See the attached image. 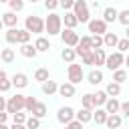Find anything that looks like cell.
<instances>
[{
    "label": "cell",
    "instance_id": "94428289",
    "mask_svg": "<svg viewBox=\"0 0 129 129\" xmlns=\"http://www.w3.org/2000/svg\"><path fill=\"white\" fill-rule=\"evenodd\" d=\"M40 129H42V127H40Z\"/></svg>",
    "mask_w": 129,
    "mask_h": 129
},
{
    "label": "cell",
    "instance_id": "9f6ffc18",
    "mask_svg": "<svg viewBox=\"0 0 129 129\" xmlns=\"http://www.w3.org/2000/svg\"><path fill=\"white\" fill-rule=\"evenodd\" d=\"M28 2H30V4H36V2H38V0H28Z\"/></svg>",
    "mask_w": 129,
    "mask_h": 129
},
{
    "label": "cell",
    "instance_id": "52a82bcc",
    "mask_svg": "<svg viewBox=\"0 0 129 129\" xmlns=\"http://www.w3.org/2000/svg\"><path fill=\"white\" fill-rule=\"evenodd\" d=\"M67 77H69V83H73V85H79V83L85 79L83 64H77V62L69 64V69H67Z\"/></svg>",
    "mask_w": 129,
    "mask_h": 129
},
{
    "label": "cell",
    "instance_id": "11a10c76",
    "mask_svg": "<svg viewBox=\"0 0 129 129\" xmlns=\"http://www.w3.org/2000/svg\"><path fill=\"white\" fill-rule=\"evenodd\" d=\"M4 28V22H2V16H0V30Z\"/></svg>",
    "mask_w": 129,
    "mask_h": 129
},
{
    "label": "cell",
    "instance_id": "91938a15",
    "mask_svg": "<svg viewBox=\"0 0 129 129\" xmlns=\"http://www.w3.org/2000/svg\"><path fill=\"white\" fill-rule=\"evenodd\" d=\"M101 129H107V127H101Z\"/></svg>",
    "mask_w": 129,
    "mask_h": 129
},
{
    "label": "cell",
    "instance_id": "4fadbf2b",
    "mask_svg": "<svg viewBox=\"0 0 129 129\" xmlns=\"http://www.w3.org/2000/svg\"><path fill=\"white\" fill-rule=\"evenodd\" d=\"M105 60H107V50H105V48L93 50V67L101 69V67H105Z\"/></svg>",
    "mask_w": 129,
    "mask_h": 129
},
{
    "label": "cell",
    "instance_id": "4dcf8cb0",
    "mask_svg": "<svg viewBox=\"0 0 129 129\" xmlns=\"http://www.w3.org/2000/svg\"><path fill=\"white\" fill-rule=\"evenodd\" d=\"M81 107L83 109H89V111H95L97 109L95 107V101H93V93H85L81 97Z\"/></svg>",
    "mask_w": 129,
    "mask_h": 129
},
{
    "label": "cell",
    "instance_id": "c3c4849f",
    "mask_svg": "<svg viewBox=\"0 0 129 129\" xmlns=\"http://www.w3.org/2000/svg\"><path fill=\"white\" fill-rule=\"evenodd\" d=\"M64 129H83V123L75 119V121H71L69 125H64Z\"/></svg>",
    "mask_w": 129,
    "mask_h": 129
},
{
    "label": "cell",
    "instance_id": "7402d4cb",
    "mask_svg": "<svg viewBox=\"0 0 129 129\" xmlns=\"http://www.w3.org/2000/svg\"><path fill=\"white\" fill-rule=\"evenodd\" d=\"M121 125H123V115H121V113H117V115H109V117H107V123H105L107 129H119Z\"/></svg>",
    "mask_w": 129,
    "mask_h": 129
},
{
    "label": "cell",
    "instance_id": "6125c7cd",
    "mask_svg": "<svg viewBox=\"0 0 129 129\" xmlns=\"http://www.w3.org/2000/svg\"><path fill=\"white\" fill-rule=\"evenodd\" d=\"M127 129H129V127H127Z\"/></svg>",
    "mask_w": 129,
    "mask_h": 129
},
{
    "label": "cell",
    "instance_id": "f6af8a7d",
    "mask_svg": "<svg viewBox=\"0 0 129 129\" xmlns=\"http://www.w3.org/2000/svg\"><path fill=\"white\" fill-rule=\"evenodd\" d=\"M60 6V2L58 0H44V8L48 10V12H56V8Z\"/></svg>",
    "mask_w": 129,
    "mask_h": 129
},
{
    "label": "cell",
    "instance_id": "f907efd6",
    "mask_svg": "<svg viewBox=\"0 0 129 129\" xmlns=\"http://www.w3.org/2000/svg\"><path fill=\"white\" fill-rule=\"evenodd\" d=\"M10 129H26V125H16V123H12Z\"/></svg>",
    "mask_w": 129,
    "mask_h": 129
},
{
    "label": "cell",
    "instance_id": "8d00e7d4",
    "mask_svg": "<svg viewBox=\"0 0 129 129\" xmlns=\"http://www.w3.org/2000/svg\"><path fill=\"white\" fill-rule=\"evenodd\" d=\"M91 48H93V50H97V48H105L103 36H99V34H91Z\"/></svg>",
    "mask_w": 129,
    "mask_h": 129
},
{
    "label": "cell",
    "instance_id": "30bf717a",
    "mask_svg": "<svg viewBox=\"0 0 129 129\" xmlns=\"http://www.w3.org/2000/svg\"><path fill=\"white\" fill-rule=\"evenodd\" d=\"M10 81H12V87H16V89H26L28 83H30L26 73H14V75L10 77Z\"/></svg>",
    "mask_w": 129,
    "mask_h": 129
},
{
    "label": "cell",
    "instance_id": "cb8c5ba5",
    "mask_svg": "<svg viewBox=\"0 0 129 129\" xmlns=\"http://www.w3.org/2000/svg\"><path fill=\"white\" fill-rule=\"evenodd\" d=\"M60 58H62L67 64H73V62H75V58H77V50H75V48H71V46H64V48H62V52H60Z\"/></svg>",
    "mask_w": 129,
    "mask_h": 129
},
{
    "label": "cell",
    "instance_id": "60d3db41",
    "mask_svg": "<svg viewBox=\"0 0 129 129\" xmlns=\"http://www.w3.org/2000/svg\"><path fill=\"white\" fill-rule=\"evenodd\" d=\"M26 119H28V115H26V113H22V111H18V113H14V115H12V123H16V125H24V123H26Z\"/></svg>",
    "mask_w": 129,
    "mask_h": 129
},
{
    "label": "cell",
    "instance_id": "ac0fdd59",
    "mask_svg": "<svg viewBox=\"0 0 129 129\" xmlns=\"http://www.w3.org/2000/svg\"><path fill=\"white\" fill-rule=\"evenodd\" d=\"M75 50H77V56H79L81 52L93 50V48H91V34H85V36H81V40H79V44L75 46Z\"/></svg>",
    "mask_w": 129,
    "mask_h": 129
},
{
    "label": "cell",
    "instance_id": "9a60e30c",
    "mask_svg": "<svg viewBox=\"0 0 129 129\" xmlns=\"http://www.w3.org/2000/svg\"><path fill=\"white\" fill-rule=\"evenodd\" d=\"M109 115H117L119 111H121V101L117 99V97H109V101L105 103V107H103Z\"/></svg>",
    "mask_w": 129,
    "mask_h": 129
},
{
    "label": "cell",
    "instance_id": "f35d334b",
    "mask_svg": "<svg viewBox=\"0 0 129 129\" xmlns=\"http://www.w3.org/2000/svg\"><path fill=\"white\" fill-rule=\"evenodd\" d=\"M81 64H87V67H93V50H87V52H81Z\"/></svg>",
    "mask_w": 129,
    "mask_h": 129
},
{
    "label": "cell",
    "instance_id": "681fc988",
    "mask_svg": "<svg viewBox=\"0 0 129 129\" xmlns=\"http://www.w3.org/2000/svg\"><path fill=\"white\" fill-rule=\"evenodd\" d=\"M6 103H8V99L0 95V111H6Z\"/></svg>",
    "mask_w": 129,
    "mask_h": 129
},
{
    "label": "cell",
    "instance_id": "7a4b0ae2",
    "mask_svg": "<svg viewBox=\"0 0 129 129\" xmlns=\"http://www.w3.org/2000/svg\"><path fill=\"white\" fill-rule=\"evenodd\" d=\"M24 28L30 32V34H42L44 32V18L38 16V14H30L24 18Z\"/></svg>",
    "mask_w": 129,
    "mask_h": 129
},
{
    "label": "cell",
    "instance_id": "ee69618b",
    "mask_svg": "<svg viewBox=\"0 0 129 129\" xmlns=\"http://www.w3.org/2000/svg\"><path fill=\"white\" fill-rule=\"evenodd\" d=\"M117 50L119 52H129V40L127 38H119V42H117Z\"/></svg>",
    "mask_w": 129,
    "mask_h": 129
},
{
    "label": "cell",
    "instance_id": "816d5d0a",
    "mask_svg": "<svg viewBox=\"0 0 129 129\" xmlns=\"http://www.w3.org/2000/svg\"><path fill=\"white\" fill-rule=\"evenodd\" d=\"M125 38L129 40V26H125Z\"/></svg>",
    "mask_w": 129,
    "mask_h": 129
},
{
    "label": "cell",
    "instance_id": "bcb514c9",
    "mask_svg": "<svg viewBox=\"0 0 129 129\" xmlns=\"http://www.w3.org/2000/svg\"><path fill=\"white\" fill-rule=\"evenodd\" d=\"M58 2H60V8H64V12L73 10V6H75V0H58Z\"/></svg>",
    "mask_w": 129,
    "mask_h": 129
},
{
    "label": "cell",
    "instance_id": "f546056e",
    "mask_svg": "<svg viewBox=\"0 0 129 129\" xmlns=\"http://www.w3.org/2000/svg\"><path fill=\"white\" fill-rule=\"evenodd\" d=\"M93 101H95V107H105V103L109 101V95L105 93V89L97 91V93H93Z\"/></svg>",
    "mask_w": 129,
    "mask_h": 129
},
{
    "label": "cell",
    "instance_id": "6f0895ef",
    "mask_svg": "<svg viewBox=\"0 0 129 129\" xmlns=\"http://www.w3.org/2000/svg\"><path fill=\"white\" fill-rule=\"evenodd\" d=\"M0 2H6V4H8V2H10V0H0Z\"/></svg>",
    "mask_w": 129,
    "mask_h": 129
},
{
    "label": "cell",
    "instance_id": "ba28073f",
    "mask_svg": "<svg viewBox=\"0 0 129 129\" xmlns=\"http://www.w3.org/2000/svg\"><path fill=\"white\" fill-rule=\"evenodd\" d=\"M60 40H62V44H64V46L75 48V46L79 44L81 36H79V32H77V30H73V28H62V32H60Z\"/></svg>",
    "mask_w": 129,
    "mask_h": 129
},
{
    "label": "cell",
    "instance_id": "8992f818",
    "mask_svg": "<svg viewBox=\"0 0 129 129\" xmlns=\"http://www.w3.org/2000/svg\"><path fill=\"white\" fill-rule=\"evenodd\" d=\"M107 26H109V24H107L103 18H97V16H95V18H91V22L87 24L89 34H99V36H105V34L109 32V30H107Z\"/></svg>",
    "mask_w": 129,
    "mask_h": 129
},
{
    "label": "cell",
    "instance_id": "484cf974",
    "mask_svg": "<svg viewBox=\"0 0 129 129\" xmlns=\"http://www.w3.org/2000/svg\"><path fill=\"white\" fill-rule=\"evenodd\" d=\"M75 119H77V121H81L83 125H85V123H91V121H93V111H89V109H83V107H81V109L77 111Z\"/></svg>",
    "mask_w": 129,
    "mask_h": 129
},
{
    "label": "cell",
    "instance_id": "d590c367",
    "mask_svg": "<svg viewBox=\"0 0 129 129\" xmlns=\"http://www.w3.org/2000/svg\"><path fill=\"white\" fill-rule=\"evenodd\" d=\"M127 79H129V75H127L125 69H117V71H113V81H115V83L121 85V83H125Z\"/></svg>",
    "mask_w": 129,
    "mask_h": 129
},
{
    "label": "cell",
    "instance_id": "f1b7e54d",
    "mask_svg": "<svg viewBox=\"0 0 129 129\" xmlns=\"http://www.w3.org/2000/svg\"><path fill=\"white\" fill-rule=\"evenodd\" d=\"M14 58H16L14 48H0V60H2V62L10 64V62H14Z\"/></svg>",
    "mask_w": 129,
    "mask_h": 129
},
{
    "label": "cell",
    "instance_id": "836d02e7",
    "mask_svg": "<svg viewBox=\"0 0 129 129\" xmlns=\"http://www.w3.org/2000/svg\"><path fill=\"white\" fill-rule=\"evenodd\" d=\"M16 32H18V28H8V30L4 32V40H6L8 44H18V36H16Z\"/></svg>",
    "mask_w": 129,
    "mask_h": 129
},
{
    "label": "cell",
    "instance_id": "d4e9b609",
    "mask_svg": "<svg viewBox=\"0 0 129 129\" xmlns=\"http://www.w3.org/2000/svg\"><path fill=\"white\" fill-rule=\"evenodd\" d=\"M46 113H48V107H46V103H42V101H38L36 103V107L32 109V117H36V119H44L46 117Z\"/></svg>",
    "mask_w": 129,
    "mask_h": 129
},
{
    "label": "cell",
    "instance_id": "44dd1931",
    "mask_svg": "<svg viewBox=\"0 0 129 129\" xmlns=\"http://www.w3.org/2000/svg\"><path fill=\"white\" fill-rule=\"evenodd\" d=\"M107 117H109V113H107L103 107H97V109L93 111V121H95L97 125H103V127H105V123H107Z\"/></svg>",
    "mask_w": 129,
    "mask_h": 129
},
{
    "label": "cell",
    "instance_id": "7bdbcfd3",
    "mask_svg": "<svg viewBox=\"0 0 129 129\" xmlns=\"http://www.w3.org/2000/svg\"><path fill=\"white\" fill-rule=\"evenodd\" d=\"M117 22H121L123 26H129V8L119 10V18H117Z\"/></svg>",
    "mask_w": 129,
    "mask_h": 129
},
{
    "label": "cell",
    "instance_id": "db71d44e",
    "mask_svg": "<svg viewBox=\"0 0 129 129\" xmlns=\"http://www.w3.org/2000/svg\"><path fill=\"white\" fill-rule=\"evenodd\" d=\"M0 129H10V127H8L6 123H0Z\"/></svg>",
    "mask_w": 129,
    "mask_h": 129
},
{
    "label": "cell",
    "instance_id": "277c9868",
    "mask_svg": "<svg viewBox=\"0 0 129 129\" xmlns=\"http://www.w3.org/2000/svg\"><path fill=\"white\" fill-rule=\"evenodd\" d=\"M24 101H26V95H20V93L8 97L6 113H8V115H14V113H18V111H24Z\"/></svg>",
    "mask_w": 129,
    "mask_h": 129
},
{
    "label": "cell",
    "instance_id": "7dc6e473",
    "mask_svg": "<svg viewBox=\"0 0 129 129\" xmlns=\"http://www.w3.org/2000/svg\"><path fill=\"white\" fill-rule=\"evenodd\" d=\"M123 117H129V101H123L121 103V111H119Z\"/></svg>",
    "mask_w": 129,
    "mask_h": 129
},
{
    "label": "cell",
    "instance_id": "83f0119b",
    "mask_svg": "<svg viewBox=\"0 0 129 129\" xmlns=\"http://www.w3.org/2000/svg\"><path fill=\"white\" fill-rule=\"evenodd\" d=\"M103 42H105V48H117V42H119V36L115 32H107L103 36Z\"/></svg>",
    "mask_w": 129,
    "mask_h": 129
},
{
    "label": "cell",
    "instance_id": "ffe728a7",
    "mask_svg": "<svg viewBox=\"0 0 129 129\" xmlns=\"http://www.w3.org/2000/svg\"><path fill=\"white\" fill-rule=\"evenodd\" d=\"M34 46H36V50H38V52H48V50L52 48V44H50V40H48L46 36H36Z\"/></svg>",
    "mask_w": 129,
    "mask_h": 129
},
{
    "label": "cell",
    "instance_id": "ab89813d",
    "mask_svg": "<svg viewBox=\"0 0 129 129\" xmlns=\"http://www.w3.org/2000/svg\"><path fill=\"white\" fill-rule=\"evenodd\" d=\"M8 6H10V10H12V12H16V14H18V12H22V10H24V0H10V2H8Z\"/></svg>",
    "mask_w": 129,
    "mask_h": 129
},
{
    "label": "cell",
    "instance_id": "5b68a950",
    "mask_svg": "<svg viewBox=\"0 0 129 129\" xmlns=\"http://www.w3.org/2000/svg\"><path fill=\"white\" fill-rule=\"evenodd\" d=\"M125 64V54L123 52H119V50H113L111 54H107V60H105V67L113 73V71H117V69H121Z\"/></svg>",
    "mask_w": 129,
    "mask_h": 129
},
{
    "label": "cell",
    "instance_id": "9c48e42d",
    "mask_svg": "<svg viewBox=\"0 0 129 129\" xmlns=\"http://www.w3.org/2000/svg\"><path fill=\"white\" fill-rule=\"evenodd\" d=\"M75 115H77V111H75L73 107L64 105V107H60V109L56 111V121H58L60 125H69L71 121H75Z\"/></svg>",
    "mask_w": 129,
    "mask_h": 129
},
{
    "label": "cell",
    "instance_id": "5bb4252c",
    "mask_svg": "<svg viewBox=\"0 0 129 129\" xmlns=\"http://www.w3.org/2000/svg\"><path fill=\"white\" fill-rule=\"evenodd\" d=\"M75 93H77V89H75V85L73 83H60L58 85V95L60 97H64V99H71V97H75Z\"/></svg>",
    "mask_w": 129,
    "mask_h": 129
},
{
    "label": "cell",
    "instance_id": "4316f807",
    "mask_svg": "<svg viewBox=\"0 0 129 129\" xmlns=\"http://www.w3.org/2000/svg\"><path fill=\"white\" fill-rule=\"evenodd\" d=\"M10 89H12V81H10V77L6 75V71L0 69V93H8Z\"/></svg>",
    "mask_w": 129,
    "mask_h": 129
},
{
    "label": "cell",
    "instance_id": "d6986e66",
    "mask_svg": "<svg viewBox=\"0 0 129 129\" xmlns=\"http://www.w3.org/2000/svg\"><path fill=\"white\" fill-rule=\"evenodd\" d=\"M18 52L22 54V56H26V58H34L36 54H38V50H36V46H34V42L30 44V42H26V44H20V48H18Z\"/></svg>",
    "mask_w": 129,
    "mask_h": 129
},
{
    "label": "cell",
    "instance_id": "680465c9",
    "mask_svg": "<svg viewBox=\"0 0 129 129\" xmlns=\"http://www.w3.org/2000/svg\"><path fill=\"white\" fill-rule=\"evenodd\" d=\"M0 48H2V38H0Z\"/></svg>",
    "mask_w": 129,
    "mask_h": 129
},
{
    "label": "cell",
    "instance_id": "b9f144b4",
    "mask_svg": "<svg viewBox=\"0 0 129 129\" xmlns=\"http://www.w3.org/2000/svg\"><path fill=\"white\" fill-rule=\"evenodd\" d=\"M26 129H40V119H36V117H32V115H28V119H26Z\"/></svg>",
    "mask_w": 129,
    "mask_h": 129
},
{
    "label": "cell",
    "instance_id": "6da1fadb",
    "mask_svg": "<svg viewBox=\"0 0 129 129\" xmlns=\"http://www.w3.org/2000/svg\"><path fill=\"white\" fill-rule=\"evenodd\" d=\"M44 32H48V36H60L62 32V16L56 12H48V16L44 18Z\"/></svg>",
    "mask_w": 129,
    "mask_h": 129
},
{
    "label": "cell",
    "instance_id": "74e56055",
    "mask_svg": "<svg viewBox=\"0 0 129 129\" xmlns=\"http://www.w3.org/2000/svg\"><path fill=\"white\" fill-rule=\"evenodd\" d=\"M36 103H38V99H36L34 95H26V101H24V111L32 113V109L36 107Z\"/></svg>",
    "mask_w": 129,
    "mask_h": 129
},
{
    "label": "cell",
    "instance_id": "d6a6232c",
    "mask_svg": "<svg viewBox=\"0 0 129 129\" xmlns=\"http://www.w3.org/2000/svg\"><path fill=\"white\" fill-rule=\"evenodd\" d=\"M105 93H107L109 97H119V95H121V85L115 83V81H111V83L105 87Z\"/></svg>",
    "mask_w": 129,
    "mask_h": 129
},
{
    "label": "cell",
    "instance_id": "e0dca14e",
    "mask_svg": "<svg viewBox=\"0 0 129 129\" xmlns=\"http://www.w3.org/2000/svg\"><path fill=\"white\" fill-rule=\"evenodd\" d=\"M77 24H79V20H77L75 12H73V10L64 12V16H62V28H73V30H75Z\"/></svg>",
    "mask_w": 129,
    "mask_h": 129
},
{
    "label": "cell",
    "instance_id": "3957f363",
    "mask_svg": "<svg viewBox=\"0 0 129 129\" xmlns=\"http://www.w3.org/2000/svg\"><path fill=\"white\" fill-rule=\"evenodd\" d=\"M73 12H75V16H77L79 24H89V22H91V10H89L87 0H75Z\"/></svg>",
    "mask_w": 129,
    "mask_h": 129
},
{
    "label": "cell",
    "instance_id": "603a6c76",
    "mask_svg": "<svg viewBox=\"0 0 129 129\" xmlns=\"http://www.w3.org/2000/svg\"><path fill=\"white\" fill-rule=\"evenodd\" d=\"M40 91H42L44 95H48V97H50V95L58 93V83H56V81H50V79H48L46 83H42V85H40Z\"/></svg>",
    "mask_w": 129,
    "mask_h": 129
},
{
    "label": "cell",
    "instance_id": "f5cc1de1",
    "mask_svg": "<svg viewBox=\"0 0 129 129\" xmlns=\"http://www.w3.org/2000/svg\"><path fill=\"white\" fill-rule=\"evenodd\" d=\"M125 67L129 69V54H125Z\"/></svg>",
    "mask_w": 129,
    "mask_h": 129
},
{
    "label": "cell",
    "instance_id": "e575fe53",
    "mask_svg": "<svg viewBox=\"0 0 129 129\" xmlns=\"http://www.w3.org/2000/svg\"><path fill=\"white\" fill-rule=\"evenodd\" d=\"M16 36H18V44H26V42H30V38H32V34H30L26 28H18Z\"/></svg>",
    "mask_w": 129,
    "mask_h": 129
},
{
    "label": "cell",
    "instance_id": "7c38bea8",
    "mask_svg": "<svg viewBox=\"0 0 129 129\" xmlns=\"http://www.w3.org/2000/svg\"><path fill=\"white\" fill-rule=\"evenodd\" d=\"M107 24H113V22H117V18H119V10L117 8H113V6H107V8H103V16H101Z\"/></svg>",
    "mask_w": 129,
    "mask_h": 129
},
{
    "label": "cell",
    "instance_id": "8fae6325",
    "mask_svg": "<svg viewBox=\"0 0 129 129\" xmlns=\"http://www.w3.org/2000/svg\"><path fill=\"white\" fill-rule=\"evenodd\" d=\"M103 81H105V77H103V71H101V69H93V71L87 73V83H89V85L97 87V85H101Z\"/></svg>",
    "mask_w": 129,
    "mask_h": 129
},
{
    "label": "cell",
    "instance_id": "1f68e13d",
    "mask_svg": "<svg viewBox=\"0 0 129 129\" xmlns=\"http://www.w3.org/2000/svg\"><path fill=\"white\" fill-rule=\"evenodd\" d=\"M34 81H38L40 85L46 83V81H48V69H46V67H38V69L34 71Z\"/></svg>",
    "mask_w": 129,
    "mask_h": 129
},
{
    "label": "cell",
    "instance_id": "2e32d148",
    "mask_svg": "<svg viewBox=\"0 0 129 129\" xmlns=\"http://www.w3.org/2000/svg\"><path fill=\"white\" fill-rule=\"evenodd\" d=\"M2 22H4L6 28H16V24H18V16H16V12H12V10L4 12V14H2Z\"/></svg>",
    "mask_w": 129,
    "mask_h": 129
}]
</instances>
